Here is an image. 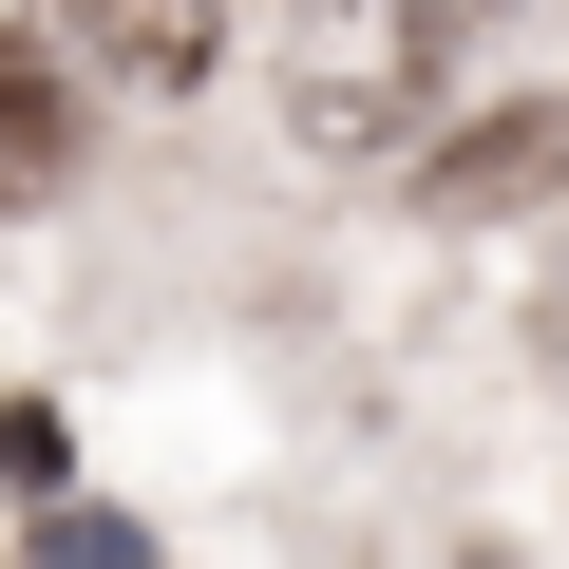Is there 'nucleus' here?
Wrapping results in <instances>:
<instances>
[{
	"mask_svg": "<svg viewBox=\"0 0 569 569\" xmlns=\"http://www.w3.org/2000/svg\"><path fill=\"white\" fill-rule=\"evenodd\" d=\"M0 493H58V418L39 399H0Z\"/></svg>",
	"mask_w": 569,
	"mask_h": 569,
	"instance_id": "423d86ee",
	"label": "nucleus"
},
{
	"mask_svg": "<svg viewBox=\"0 0 569 569\" xmlns=\"http://www.w3.org/2000/svg\"><path fill=\"white\" fill-rule=\"evenodd\" d=\"M418 190H437V209H531V190H569V114H475Z\"/></svg>",
	"mask_w": 569,
	"mask_h": 569,
	"instance_id": "7ed1b4c3",
	"label": "nucleus"
},
{
	"mask_svg": "<svg viewBox=\"0 0 569 569\" xmlns=\"http://www.w3.org/2000/svg\"><path fill=\"white\" fill-rule=\"evenodd\" d=\"M456 39H475L456 0H284V133L342 152V171L418 152V114H437Z\"/></svg>",
	"mask_w": 569,
	"mask_h": 569,
	"instance_id": "f257e3e1",
	"label": "nucleus"
},
{
	"mask_svg": "<svg viewBox=\"0 0 569 569\" xmlns=\"http://www.w3.org/2000/svg\"><path fill=\"white\" fill-rule=\"evenodd\" d=\"M77 39L39 20V39H0V190H39L58 152H77V77H58Z\"/></svg>",
	"mask_w": 569,
	"mask_h": 569,
	"instance_id": "20e7f679",
	"label": "nucleus"
},
{
	"mask_svg": "<svg viewBox=\"0 0 569 569\" xmlns=\"http://www.w3.org/2000/svg\"><path fill=\"white\" fill-rule=\"evenodd\" d=\"M39 20H58L77 77H114V96H190V77L228 58V0H39Z\"/></svg>",
	"mask_w": 569,
	"mask_h": 569,
	"instance_id": "f03ea898",
	"label": "nucleus"
},
{
	"mask_svg": "<svg viewBox=\"0 0 569 569\" xmlns=\"http://www.w3.org/2000/svg\"><path fill=\"white\" fill-rule=\"evenodd\" d=\"M39 550H58V569H133L152 531H133V512H39Z\"/></svg>",
	"mask_w": 569,
	"mask_h": 569,
	"instance_id": "39448f33",
	"label": "nucleus"
},
{
	"mask_svg": "<svg viewBox=\"0 0 569 569\" xmlns=\"http://www.w3.org/2000/svg\"><path fill=\"white\" fill-rule=\"evenodd\" d=\"M456 20H512V0H456Z\"/></svg>",
	"mask_w": 569,
	"mask_h": 569,
	"instance_id": "0eeeda50",
	"label": "nucleus"
}]
</instances>
